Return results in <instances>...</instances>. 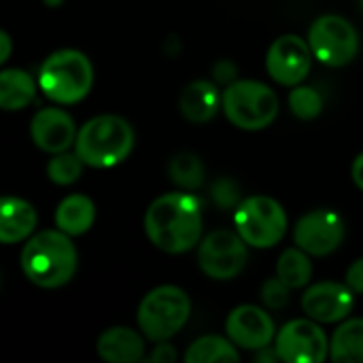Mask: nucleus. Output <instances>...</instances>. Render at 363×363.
<instances>
[{
    "mask_svg": "<svg viewBox=\"0 0 363 363\" xmlns=\"http://www.w3.org/2000/svg\"><path fill=\"white\" fill-rule=\"evenodd\" d=\"M187 363H236L240 362L238 347L223 336H202L187 347Z\"/></svg>",
    "mask_w": 363,
    "mask_h": 363,
    "instance_id": "nucleus-22",
    "label": "nucleus"
},
{
    "mask_svg": "<svg viewBox=\"0 0 363 363\" xmlns=\"http://www.w3.org/2000/svg\"><path fill=\"white\" fill-rule=\"evenodd\" d=\"M77 132L79 130H77L72 115L57 106H47V108L36 111L30 121L32 143L49 155H55L74 147Z\"/></svg>",
    "mask_w": 363,
    "mask_h": 363,
    "instance_id": "nucleus-15",
    "label": "nucleus"
},
{
    "mask_svg": "<svg viewBox=\"0 0 363 363\" xmlns=\"http://www.w3.org/2000/svg\"><path fill=\"white\" fill-rule=\"evenodd\" d=\"M179 111L191 123H206L221 111V91L215 81L198 79L179 96Z\"/></svg>",
    "mask_w": 363,
    "mask_h": 363,
    "instance_id": "nucleus-18",
    "label": "nucleus"
},
{
    "mask_svg": "<svg viewBox=\"0 0 363 363\" xmlns=\"http://www.w3.org/2000/svg\"><path fill=\"white\" fill-rule=\"evenodd\" d=\"M347 236L345 219L330 208H315L302 215L294 228V242L311 257L334 253Z\"/></svg>",
    "mask_w": 363,
    "mask_h": 363,
    "instance_id": "nucleus-11",
    "label": "nucleus"
},
{
    "mask_svg": "<svg viewBox=\"0 0 363 363\" xmlns=\"http://www.w3.org/2000/svg\"><path fill=\"white\" fill-rule=\"evenodd\" d=\"M274 349L281 362L321 363L330 355V340L313 319H294L274 336Z\"/></svg>",
    "mask_w": 363,
    "mask_h": 363,
    "instance_id": "nucleus-10",
    "label": "nucleus"
},
{
    "mask_svg": "<svg viewBox=\"0 0 363 363\" xmlns=\"http://www.w3.org/2000/svg\"><path fill=\"white\" fill-rule=\"evenodd\" d=\"M259 300L268 311H283L291 300V287L285 285L279 277L266 279L259 289Z\"/></svg>",
    "mask_w": 363,
    "mask_h": 363,
    "instance_id": "nucleus-28",
    "label": "nucleus"
},
{
    "mask_svg": "<svg viewBox=\"0 0 363 363\" xmlns=\"http://www.w3.org/2000/svg\"><path fill=\"white\" fill-rule=\"evenodd\" d=\"M351 177H353V183L363 191V153H359L355 160H353V166H351Z\"/></svg>",
    "mask_w": 363,
    "mask_h": 363,
    "instance_id": "nucleus-33",
    "label": "nucleus"
},
{
    "mask_svg": "<svg viewBox=\"0 0 363 363\" xmlns=\"http://www.w3.org/2000/svg\"><path fill=\"white\" fill-rule=\"evenodd\" d=\"M323 96L311 87V85H294L289 91V108L294 113V117L302 119V121H311L317 119L323 111Z\"/></svg>",
    "mask_w": 363,
    "mask_h": 363,
    "instance_id": "nucleus-25",
    "label": "nucleus"
},
{
    "mask_svg": "<svg viewBox=\"0 0 363 363\" xmlns=\"http://www.w3.org/2000/svg\"><path fill=\"white\" fill-rule=\"evenodd\" d=\"M211 198H213L217 208L232 211L242 202L240 185L232 177H219V179H215V183L211 187Z\"/></svg>",
    "mask_w": 363,
    "mask_h": 363,
    "instance_id": "nucleus-27",
    "label": "nucleus"
},
{
    "mask_svg": "<svg viewBox=\"0 0 363 363\" xmlns=\"http://www.w3.org/2000/svg\"><path fill=\"white\" fill-rule=\"evenodd\" d=\"M38 83L34 77L21 68L0 70V108L2 111H23L36 98Z\"/></svg>",
    "mask_w": 363,
    "mask_h": 363,
    "instance_id": "nucleus-20",
    "label": "nucleus"
},
{
    "mask_svg": "<svg viewBox=\"0 0 363 363\" xmlns=\"http://www.w3.org/2000/svg\"><path fill=\"white\" fill-rule=\"evenodd\" d=\"M308 47L313 55L330 66L342 68L359 53V34L355 26L340 15H321L308 28Z\"/></svg>",
    "mask_w": 363,
    "mask_h": 363,
    "instance_id": "nucleus-8",
    "label": "nucleus"
},
{
    "mask_svg": "<svg viewBox=\"0 0 363 363\" xmlns=\"http://www.w3.org/2000/svg\"><path fill=\"white\" fill-rule=\"evenodd\" d=\"M355 306V294L347 283L321 281L313 283L302 296V311L317 323H340Z\"/></svg>",
    "mask_w": 363,
    "mask_h": 363,
    "instance_id": "nucleus-13",
    "label": "nucleus"
},
{
    "mask_svg": "<svg viewBox=\"0 0 363 363\" xmlns=\"http://www.w3.org/2000/svg\"><path fill=\"white\" fill-rule=\"evenodd\" d=\"M36 83L51 102L77 104L91 91L94 66L83 51L60 49L45 57Z\"/></svg>",
    "mask_w": 363,
    "mask_h": 363,
    "instance_id": "nucleus-4",
    "label": "nucleus"
},
{
    "mask_svg": "<svg viewBox=\"0 0 363 363\" xmlns=\"http://www.w3.org/2000/svg\"><path fill=\"white\" fill-rule=\"evenodd\" d=\"M287 213L270 196L245 198L234 211V228L253 249H272L287 234Z\"/></svg>",
    "mask_w": 363,
    "mask_h": 363,
    "instance_id": "nucleus-7",
    "label": "nucleus"
},
{
    "mask_svg": "<svg viewBox=\"0 0 363 363\" xmlns=\"http://www.w3.org/2000/svg\"><path fill=\"white\" fill-rule=\"evenodd\" d=\"M145 234L164 253L181 255L202 240V204L189 191L155 198L145 213Z\"/></svg>",
    "mask_w": 363,
    "mask_h": 363,
    "instance_id": "nucleus-1",
    "label": "nucleus"
},
{
    "mask_svg": "<svg viewBox=\"0 0 363 363\" xmlns=\"http://www.w3.org/2000/svg\"><path fill=\"white\" fill-rule=\"evenodd\" d=\"M168 174H170V181L185 191L200 189L204 185V179H206V170H204L202 160L189 151H181L170 160Z\"/></svg>",
    "mask_w": 363,
    "mask_h": 363,
    "instance_id": "nucleus-24",
    "label": "nucleus"
},
{
    "mask_svg": "<svg viewBox=\"0 0 363 363\" xmlns=\"http://www.w3.org/2000/svg\"><path fill=\"white\" fill-rule=\"evenodd\" d=\"M96 221V204L85 194L66 196L55 208V228L68 236H83Z\"/></svg>",
    "mask_w": 363,
    "mask_h": 363,
    "instance_id": "nucleus-19",
    "label": "nucleus"
},
{
    "mask_svg": "<svg viewBox=\"0 0 363 363\" xmlns=\"http://www.w3.org/2000/svg\"><path fill=\"white\" fill-rule=\"evenodd\" d=\"M225 336L238 349L259 351L274 342L277 325L264 308H259L255 304H242V306H236L228 315Z\"/></svg>",
    "mask_w": 363,
    "mask_h": 363,
    "instance_id": "nucleus-14",
    "label": "nucleus"
},
{
    "mask_svg": "<svg viewBox=\"0 0 363 363\" xmlns=\"http://www.w3.org/2000/svg\"><path fill=\"white\" fill-rule=\"evenodd\" d=\"M221 111L238 130H266L279 117V96L262 81L236 79L221 91Z\"/></svg>",
    "mask_w": 363,
    "mask_h": 363,
    "instance_id": "nucleus-5",
    "label": "nucleus"
},
{
    "mask_svg": "<svg viewBox=\"0 0 363 363\" xmlns=\"http://www.w3.org/2000/svg\"><path fill=\"white\" fill-rule=\"evenodd\" d=\"M257 355H255V362L257 363H272V362H279L281 357H279V353H277V349L274 347H264V349H259V351H255Z\"/></svg>",
    "mask_w": 363,
    "mask_h": 363,
    "instance_id": "nucleus-34",
    "label": "nucleus"
},
{
    "mask_svg": "<svg viewBox=\"0 0 363 363\" xmlns=\"http://www.w3.org/2000/svg\"><path fill=\"white\" fill-rule=\"evenodd\" d=\"M43 2H45L47 6L55 9V6H62V2H64V0H43Z\"/></svg>",
    "mask_w": 363,
    "mask_h": 363,
    "instance_id": "nucleus-35",
    "label": "nucleus"
},
{
    "mask_svg": "<svg viewBox=\"0 0 363 363\" xmlns=\"http://www.w3.org/2000/svg\"><path fill=\"white\" fill-rule=\"evenodd\" d=\"M191 315L189 296L177 285H162L151 289L138 304L136 321L143 336L151 342L170 340L177 336Z\"/></svg>",
    "mask_w": 363,
    "mask_h": 363,
    "instance_id": "nucleus-6",
    "label": "nucleus"
},
{
    "mask_svg": "<svg viewBox=\"0 0 363 363\" xmlns=\"http://www.w3.org/2000/svg\"><path fill=\"white\" fill-rule=\"evenodd\" d=\"M345 283L347 287L355 294V296H363V257L355 259L349 270H347V277H345Z\"/></svg>",
    "mask_w": 363,
    "mask_h": 363,
    "instance_id": "nucleus-30",
    "label": "nucleus"
},
{
    "mask_svg": "<svg viewBox=\"0 0 363 363\" xmlns=\"http://www.w3.org/2000/svg\"><path fill=\"white\" fill-rule=\"evenodd\" d=\"M179 357L177 349L168 342V340H162V342H155L151 355H149V362L151 363H174Z\"/></svg>",
    "mask_w": 363,
    "mask_h": 363,
    "instance_id": "nucleus-31",
    "label": "nucleus"
},
{
    "mask_svg": "<svg viewBox=\"0 0 363 363\" xmlns=\"http://www.w3.org/2000/svg\"><path fill=\"white\" fill-rule=\"evenodd\" d=\"M83 162L77 155V151H62L55 153L49 164H47V177L51 183L55 185H72L79 181V177L83 174Z\"/></svg>",
    "mask_w": 363,
    "mask_h": 363,
    "instance_id": "nucleus-26",
    "label": "nucleus"
},
{
    "mask_svg": "<svg viewBox=\"0 0 363 363\" xmlns=\"http://www.w3.org/2000/svg\"><path fill=\"white\" fill-rule=\"evenodd\" d=\"M330 357L336 363H363V319H345L330 340Z\"/></svg>",
    "mask_w": 363,
    "mask_h": 363,
    "instance_id": "nucleus-21",
    "label": "nucleus"
},
{
    "mask_svg": "<svg viewBox=\"0 0 363 363\" xmlns=\"http://www.w3.org/2000/svg\"><path fill=\"white\" fill-rule=\"evenodd\" d=\"M36 208L17 196H0V245L28 240L36 228Z\"/></svg>",
    "mask_w": 363,
    "mask_h": 363,
    "instance_id": "nucleus-16",
    "label": "nucleus"
},
{
    "mask_svg": "<svg viewBox=\"0 0 363 363\" xmlns=\"http://www.w3.org/2000/svg\"><path fill=\"white\" fill-rule=\"evenodd\" d=\"M313 66V51L308 40L298 34L279 36L266 53V70L279 85H300Z\"/></svg>",
    "mask_w": 363,
    "mask_h": 363,
    "instance_id": "nucleus-12",
    "label": "nucleus"
},
{
    "mask_svg": "<svg viewBox=\"0 0 363 363\" xmlns=\"http://www.w3.org/2000/svg\"><path fill=\"white\" fill-rule=\"evenodd\" d=\"M11 53H13V40L4 30H0V66L11 57Z\"/></svg>",
    "mask_w": 363,
    "mask_h": 363,
    "instance_id": "nucleus-32",
    "label": "nucleus"
},
{
    "mask_svg": "<svg viewBox=\"0 0 363 363\" xmlns=\"http://www.w3.org/2000/svg\"><path fill=\"white\" fill-rule=\"evenodd\" d=\"M313 272L315 268H313L311 255L302 251L300 247L285 249L277 262V277L291 289L306 287L313 281Z\"/></svg>",
    "mask_w": 363,
    "mask_h": 363,
    "instance_id": "nucleus-23",
    "label": "nucleus"
},
{
    "mask_svg": "<svg viewBox=\"0 0 363 363\" xmlns=\"http://www.w3.org/2000/svg\"><path fill=\"white\" fill-rule=\"evenodd\" d=\"M98 355L108 363H136L145 359V336L125 325L108 328L96 342Z\"/></svg>",
    "mask_w": 363,
    "mask_h": 363,
    "instance_id": "nucleus-17",
    "label": "nucleus"
},
{
    "mask_svg": "<svg viewBox=\"0 0 363 363\" xmlns=\"http://www.w3.org/2000/svg\"><path fill=\"white\" fill-rule=\"evenodd\" d=\"M134 143L130 121L119 115H98L79 128L74 151L89 168H113L130 157Z\"/></svg>",
    "mask_w": 363,
    "mask_h": 363,
    "instance_id": "nucleus-3",
    "label": "nucleus"
},
{
    "mask_svg": "<svg viewBox=\"0 0 363 363\" xmlns=\"http://www.w3.org/2000/svg\"><path fill=\"white\" fill-rule=\"evenodd\" d=\"M362 9H363V0H362Z\"/></svg>",
    "mask_w": 363,
    "mask_h": 363,
    "instance_id": "nucleus-36",
    "label": "nucleus"
},
{
    "mask_svg": "<svg viewBox=\"0 0 363 363\" xmlns=\"http://www.w3.org/2000/svg\"><path fill=\"white\" fill-rule=\"evenodd\" d=\"M247 247L238 232L215 230L198 242V266L213 281H232L247 268Z\"/></svg>",
    "mask_w": 363,
    "mask_h": 363,
    "instance_id": "nucleus-9",
    "label": "nucleus"
},
{
    "mask_svg": "<svg viewBox=\"0 0 363 363\" xmlns=\"http://www.w3.org/2000/svg\"><path fill=\"white\" fill-rule=\"evenodd\" d=\"M213 79L215 83H221V85H230L238 79V68L232 60L223 57L219 60L215 66H213Z\"/></svg>",
    "mask_w": 363,
    "mask_h": 363,
    "instance_id": "nucleus-29",
    "label": "nucleus"
},
{
    "mask_svg": "<svg viewBox=\"0 0 363 363\" xmlns=\"http://www.w3.org/2000/svg\"><path fill=\"white\" fill-rule=\"evenodd\" d=\"M19 264L32 285L40 289H57L72 281L79 253L72 236L62 230H43L26 240Z\"/></svg>",
    "mask_w": 363,
    "mask_h": 363,
    "instance_id": "nucleus-2",
    "label": "nucleus"
}]
</instances>
